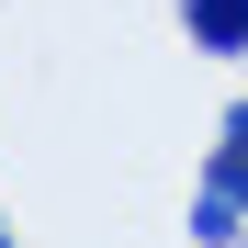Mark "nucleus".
<instances>
[{"mask_svg": "<svg viewBox=\"0 0 248 248\" xmlns=\"http://www.w3.org/2000/svg\"><path fill=\"white\" fill-rule=\"evenodd\" d=\"M192 248H248V102H226L215 158L192 181Z\"/></svg>", "mask_w": 248, "mask_h": 248, "instance_id": "obj_1", "label": "nucleus"}, {"mask_svg": "<svg viewBox=\"0 0 248 248\" xmlns=\"http://www.w3.org/2000/svg\"><path fill=\"white\" fill-rule=\"evenodd\" d=\"M192 57H248V0H181Z\"/></svg>", "mask_w": 248, "mask_h": 248, "instance_id": "obj_2", "label": "nucleus"}, {"mask_svg": "<svg viewBox=\"0 0 248 248\" xmlns=\"http://www.w3.org/2000/svg\"><path fill=\"white\" fill-rule=\"evenodd\" d=\"M0 248H23V237H12V215H0Z\"/></svg>", "mask_w": 248, "mask_h": 248, "instance_id": "obj_3", "label": "nucleus"}]
</instances>
